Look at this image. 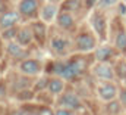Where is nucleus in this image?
I'll return each instance as SVG.
<instances>
[{
  "mask_svg": "<svg viewBox=\"0 0 126 115\" xmlns=\"http://www.w3.org/2000/svg\"><path fill=\"white\" fill-rule=\"evenodd\" d=\"M54 74L62 77L63 80H73L84 71V62L82 60H72V62H56L53 68Z\"/></svg>",
  "mask_w": 126,
  "mask_h": 115,
  "instance_id": "obj_1",
  "label": "nucleus"
},
{
  "mask_svg": "<svg viewBox=\"0 0 126 115\" xmlns=\"http://www.w3.org/2000/svg\"><path fill=\"white\" fill-rule=\"evenodd\" d=\"M76 47L79 50H82V52H88V50L94 49L95 47L94 37L90 35V34H81V35H78V38H76Z\"/></svg>",
  "mask_w": 126,
  "mask_h": 115,
  "instance_id": "obj_2",
  "label": "nucleus"
},
{
  "mask_svg": "<svg viewBox=\"0 0 126 115\" xmlns=\"http://www.w3.org/2000/svg\"><path fill=\"white\" fill-rule=\"evenodd\" d=\"M60 105L66 109H79L81 108V100L76 94L73 93H66L60 97Z\"/></svg>",
  "mask_w": 126,
  "mask_h": 115,
  "instance_id": "obj_3",
  "label": "nucleus"
},
{
  "mask_svg": "<svg viewBox=\"0 0 126 115\" xmlns=\"http://www.w3.org/2000/svg\"><path fill=\"white\" fill-rule=\"evenodd\" d=\"M94 74H95L97 78H101V80H111L116 72H114V69H113L110 65H107V63H100V65L95 66Z\"/></svg>",
  "mask_w": 126,
  "mask_h": 115,
  "instance_id": "obj_4",
  "label": "nucleus"
},
{
  "mask_svg": "<svg viewBox=\"0 0 126 115\" xmlns=\"http://www.w3.org/2000/svg\"><path fill=\"white\" fill-rule=\"evenodd\" d=\"M38 10V0H22L19 3V12L25 16H32Z\"/></svg>",
  "mask_w": 126,
  "mask_h": 115,
  "instance_id": "obj_5",
  "label": "nucleus"
},
{
  "mask_svg": "<svg viewBox=\"0 0 126 115\" xmlns=\"http://www.w3.org/2000/svg\"><path fill=\"white\" fill-rule=\"evenodd\" d=\"M98 94H100V97H101L103 100L111 102V100L116 97V94H117L116 86H114V84H110V83L103 84V86L100 87V90H98Z\"/></svg>",
  "mask_w": 126,
  "mask_h": 115,
  "instance_id": "obj_6",
  "label": "nucleus"
},
{
  "mask_svg": "<svg viewBox=\"0 0 126 115\" xmlns=\"http://www.w3.org/2000/svg\"><path fill=\"white\" fill-rule=\"evenodd\" d=\"M93 25H94L95 32L98 34V37L101 40H106L107 35V25H106V19L101 15H95V18L93 19Z\"/></svg>",
  "mask_w": 126,
  "mask_h": 115,
  "instance_id": "obj_7",
  "label": "nucleus"
},
{
  "mask_svg": "<svg viewBox=\"0 0 126 115\" xmlns=\"http://www.w3.org/2000/svg\"><path fill=\"white\" fill-rule=\"evenodd\" d=\"M18 18H19V15H18L16 12H6V13L1 15V18H0V28H3V29L12 28V27L16 24Z\"/></svg>",
  "mask_w": 126,
  "mask_h": 115,
  "instance_id": "obj_8",
  "label": "nucleus"
},
{
  "mask_svg": "<svg viewBox=\"0 0 126 115\" xmlns=\"http://www.w3.org/2000/svg\"><path fill=\"white\" fill-rule=\"evenodd\" d=\"M21 71L27 75H34L40 71V63L34 59H28V60H24L21 63Z\"/></svg>",
  "mask_w": 126,
  "mask_h": 115,
  "instance_id": "obj_9",
  "label": "nucleus"
},
{
  "mask_svg": "<svg viewBox=\"0 0 126 115\" xmlns=\"http://www.w3.org/2000/svg\"><path fill=\"white\" fill-rule=\"evenodd\" d=\"M32 40V31L30 28H21L18 31L16 35V43H19L21 46H27L30 44Z\"/></svg>",
  "mask_w": 126,
  "mask_h": 115,
  "instance_id": "obj_10",
  "label": "nucleus"
},
{
  "mask_svg": "<svg viewBox=\"0 0 126 115\" xmlns=\"http://www.w3.org/2000/svg\"><path fill=\"white\" fill-rule=\"evenodd\" d=\"M56 12H57L56 4H53V3L46 4V6L43 7V10H41V18H43L46 22H50V21L56 16Z\"/></svg>",
  "mask_w": 126,
  "mask_h": 115,
  "instance_id": "obj_11",
  "label": "nucleus"
},
{
  "mask_svg": "<svg viewBox=\"0 0 126 115\" xmlns=\"http://www.w3.org/2000/svg\"><path fill=\"white\" fill-rule=\"evenodd\" d=\"M111 56H113V49H111V47H109V46L98 47V49H97V52H95V58H97L98 60H101V62L107 60L109 58H111Z\"/></svg>",
  "mask_w": 126,
  "mask_h": 115,
  "instance_id": "obj_12",
  "label": "nucleus"
},
{
  "mask_svg": "<svg viewBox=\"0 0 126 115\" xmlns=\"http://www.w3.org/2000/svg\"><path fill=\"white\" fill-rule=\"evenodd\" d=\"M57 24L62 27V28H72L73 27V18L69 15V13H60L59 16H57Z\"/></svg>",
  "mask_w": 126,
  "mask_h": 115,
  "instance_id": "obj_13",
  "label": "nucleus"
},
{
  "mask_svg": "<svg viewBox=\"0 0 126 115\" xmlns=\"http://www.w3.org/2000/svg\"><path fill=\"white\" fill-rule=\"evenodd\" d=\"M67 44H69V41L66 38H62V37H54L51 40V49L56 50V52H59V53L63 52L67 47Z\"/></svg>",
  "mask_w": 126,
  "mask_h": 115,
  "instance_id": "obj_14",
  "label": "nucleus"
},
{
  "mask_svg": "<svg viewBox=\"0 0 126 115\" xmlns=\"http://www.w3.org/2000/svg\"><path fill=\"white\" fill-rule=\"evenodd\" d=\"M7 52H9L10 56L13 58H22L25 55V52H24V49H22V46L19 43H10L7 46Z\"/></svg>",
  "mask_w": 126,
  "mask_h": 115,
  "instance_id": "obj_15",
  "label": "nucleus"
},
{
  "mask_svg": "<svg viewBox=\"0 0 126 115\" xmlns=\"http://www.w3.org/2000/svg\"><path fill=\"white\" fill-rule=\"evenodd\" d=\"M34 35H35V38L38 40V43H44V38H46V27L43 25V24H40V22H37V24H34Z\"/></svg>",
  "mask_w": 126,
  "mask_h": 115,
  "instance_id": "obj_16",
  "label": "nucleus"
},
{
  "mask_svg": "<svg viewBox=\"0 0 126 115\" xmlns=\"http://www.w3.org/2000/svg\"><path fill=\"white\" fill-rule=\"evenodd\" d=\"M47 87H48V90H50L53 94H59V93L63 90V81L59 80V78H53V80L48 81Z\"/></svg>",
  "mask_w": 126,
  "mask_h": 115,
  "instance_id": "obj_17",
  "label": "nucleus"
},
{
  "mask_svg": "<svg viewBox=\"0 0 126 115\" xmlns=\"http://www.w3.org/2000/svg\"><path fill=\"white\" fill-rule=\"evenodd\" d=\"M114 72H116V75H117L120 80H125L126 78V62L125 60L117 62V65H116V68H114Z\"/></svg>",
  "mask_w": 126,
  "mask_h": 115,
  "instance_id": "obj_18",
  "label": "nucleus"
},
{
  "mask_svg": "<svg viewBox=\"0 0 126 115\" xmlns=\"http://www.w3.org/2000/svg\"><path fill=\"white\" fill-rule=\"evenodd\" d=\"M116 47L119 49V50H126V32H119L117 34V37H116Z\"/></svg>",
  "mask_w": 126,
  "mask_h": 115,
  "instance_id": "obj_19",
  "label": "nucleus"
},
{
  "mask_svg": "<svg viewBox=\"0 0 126 115\" xmlns=\"http://www.w3.org/2000/svg\"><path fill=\"white\" fill-rule=\"evenodd\" d=\"M16 35H18L16 28H7V29H4V32H3V38H4V40H12V38L16 37Z\"/></svg>",
  "mask_w": 126,
  "mask_h": 115,
  "instance_id": "obj_20",
  "label": "nucleus"
},
{
  "mask_svg": "<svg viewBox=\"0 0 126 115\" xmlns=\"http://www.w3.org/2000/svg\"><path fill=\"white\" fill-rule=\"evenodd\" d=\"M107 111H109L110 114H119V111H120V103L111 100L110 105H109V108H107Z\"/></svg>",
  "mask_w": 126,
  "mask_h": 115,
  "instance_id": "obj_21",
  "label": "nucleus"
},
{
  "mask_svg": "<svg viewBox=\"0 0 126 115\" xmlns=\"http://www.w3.org/2000/svg\"><path fill=\"white\" fill-rule=\"evenodd\" d=\"M119 0H100L98 1V6L100 7H109V6H113V4H116Z\"/></svg>",
  "mask_w": 126,
  "mask_h": 115,
  "instance_id": "obj_22",
  "label": "nucleus"
},
{
  "mask_svg": "<svg viewBox=\"0 0 126 115\" xmlns=\"http://www.w3.org/2000/svg\"><path fill=\"white\" fill-rule=\"evenodd\" d=\"M78 7V1L76 0H67L64 4V9H76Z\"/></svg>",
  "mask_w": 126,
  "mask_h": 115,
  "instance_id": "obj_23",
  "label": "nucleus"
},
{
  "mask_svg": "<svg viewBox=\"0 0 126 115\" xmlns=\"http://www.w3.org/2000/svg\"><path fill=\"white\" fill-rule=\"evenodd\" d=\"M54 115H75L72 111H69V109H66V108H62V109H57L56 111V114Z\"/></svg>",
  "mask_w": 126,
  "mask_h": 115,
  "instance_id": "obj_24",
  "label": "nucleus"
},
{
  "mask_svg": "<svg viewBox=\"0 0 126 115\" xmlns=\"http://www.w3.org/2000/svg\"><path fill=\"white\" fill-rule=\"evenodd\" d=\"M120 102L123 105H126V90H122L120 91Z\"/></svg>",
  "mask_w": 126,
  "mask_h": 115,
  "instance_id": "obj_25",
  "label": "nucleus"
},
{
  "mask_svg": "<svg viewBox=\"0 0 126 115\" xmlns=\"http://www.w3.org/2000/svg\"><path fill=\"white\" fill-rule=\"evenodd\" d=\"M119 12H120V13H123V15L126 13V6L123 4V3H122V4L119 6Z\"/></svg>",
  "mask_w": 126,
  "mask_h": 115,
  "instance_id": "obj_26",
  "label": "nucleus"
}]
</instances>
